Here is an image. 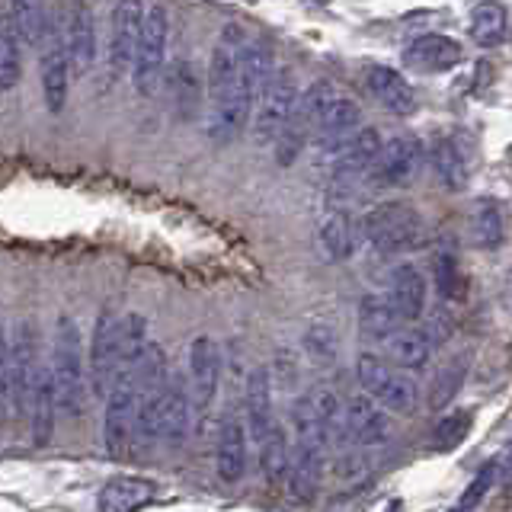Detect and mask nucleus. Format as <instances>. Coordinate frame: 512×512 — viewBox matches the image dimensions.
<instances>
[{
    "label": "nucleus",
    "mask_w": 512,
    "mask_h": 512,
    "mask_svg": "<svg viewBox=\"0 0 512 512\" xmlns=\"http://www.w3.org/2000/svg\"><path fill=\"white\" fill-rule=\"evenodd\" d=\"M39 74H42V93L48 112H61L68 103V80H71V61L64 55V45L58 36L45 32L42 39V58H39Z\"/></svg>",
    "instance_id": "obj_19"
},
{
    "label": "nucleus",
    "mask_w": 512,
    "mask_h": 512,
    "mask_svg": "<svg viewBox=\"0 0 512 512\" xmlns=\"http://www.w3.org/2000/svg\"><path fill=\"white\" fill-rule=\"evenodd\" d=\"M20 36L10 23L7 10L0 13V90H13L20 84L23 74V58H20Z\"/></svg>",
    "instance_id": "obj_32"
},
{
    "label": "nucleus",
    "mask_w": 512,
    "mask_h": 512,
    "mask_svg": "<svg viewBox=\"0 0 512 512\" xmlns=\"http://www.w3.org/2000/svg\"><path fill=\"white\" fill-rule=\"evenodd\" d=\"M359 324H362V330L368 336H375V340H378V336H384L388 330L400 327L404 320H400V314L394 311L388 292H384V295H368L359 304Z\"/></svg>",
    "instance_id": "obj_34"
},
{
    "label": "nucleus",
    "mask_w": 512,
    "mask_h": 512,
    "mask_svg": "<svg viewBox=\"0 0 512 512\" xmlns=\"http://www.w3.org/2000/svg\"><path fill=\"white\" fill-rule=\"evenodd\" d=\"M122 317L103 311L96 317V330H93V340H90V388L96 397H106L109 384L116 381L119 368H122Z\"/></svg>",
    "instance_id": "obj_13"
},
{
    "label": "nucleus",
    "mask_w": 512,
    "mask_h": 512,
    "mask_svg": "<svg viewBox=\"0 0 512 512\" xmlns=\"http://www.w3.org/2000/svg\"><path fill=\"white\" fill-rule=\"evenodd\" d=\"M464 381V362L461 359H455L452 365H445L442 372H439V378H436V388H432V394H429V407H445L448 400L455 397V391H458V384Z\"/></svg>",
    "instance_id": "obj_37"
},
{
    "label": "nucleus",
    "mask_w": 512,
    "mask_h": 512,
    "mask_svg": "<svg viewBox=\"0 0 512 512\" xmlns=\"http://www.w3.org/2000/svg\"><path fill=\"white\" fill-rule=\"evenodd\" d=\"M471 429H474V413L471 410L445 413L442 420L436 423V429H432V448H436V452H452V448H458L464 439L471 436Z\"/></svg>",
    "instance_id": "obj_35"
},
{
    "label": "nucleus",
    "mask_w": 512,
    "mask_h": 512,
    "mask_svg": "<svg viewBox=\"0 0 512 512\" xmlns=\"http://www.w3.org/2000/svg\"><path fill=\"white\" fill-rule=\"evenodd\" d=\"M215 471L224 484H237L247 471V426L240 420H224V426H221Z\"/></svg>",
    "instance_id": "obj_25"
},
{
    "label": "nucleus",
    "mask_w": 512,
    "mask_h": 512,
    "mask_svg": "<svg viewBox=\"0 0 512 512\" xmlns=\"http://www.w3.org/2000/svg\"><path fill=\"white\" fill-rule=\"evenodd\" d=\"M400 61L413 74H445L464 61V48L452 36H420L404 48Z\"/></svg>",
    "instance_id": "obj_17"
},
{
    "label": "nucleus",
    "mask_w": 512,
    "mask_h": 512,
    "mask_svg": "<svg viewBox=\"0 0 512 512\" xmlns=\"http://www.w3.org/2000/svg\"><path fill=\"white\" fill-rule=\"evenodd\" d=\"M356 125H362V112L356 100H349L343 93H333L327 106L320 109L314 128H320V135H336V132H349V128H356Z\"/></svg>",
    "instance_id": "obj_33"
},
{
    "label": "nucleus",
    "mask_w": 512,
    "mask_h": 512,
    "mask_svg": "<svg viewBox=\"0 0 512 512\" xmlns=\"http://www.w3.org/2000/svg\"><path fill=\"white\" fill-rule=\"evenodd\" d=\"M141 23H144L141 0H119L116 10H112V32H109V64L116 74L132 68Z\"/></svg>",
    "instance_id": "obj_18"
},
{
    "label": "nucleus",
    "mask_w": 512,
    "mask_h": 512,
    "mask_svg": "<svg viewBox=\"0 0 512 512\" xmlns=\"http://www.w3.org/2000/svg\"><path fill=\"white\" fill-rule=\"evenodd\" d=\"M192 420H196V416H192L186 381L180 375H167L157 388L138 394L132 439L141 445H151V442L180 445L189 439Z\"/></svg>",
    "instance_id": "obj_1"
},
{
    "label": "nucleus",
    "mask_w": 512,
    "mask_h": 512,
    "mask_svg": "<svg viewBox=\"0 0 512 512\" xmlns=\"http://www.w3.org/2000/svg\"><path fill=\"white\" fill-rule=\"evenodd\" d=\"M317 244H320V253L327 256L330 263H343L349 260L352 253H356V244H359V228H356V221L349 218V212H333L320 221V228H317Z\"/></svg>",
    "instance_id": "obj_26"
},
{
    "label": "nucleus",
    "mask_w": 512,
    "mask_h": 512,
    "mask_svg": "<svg viewBox=\"0 0 512 512\" xmlns=\"http://www.w3.org/2000/svg\"><path fill=\"white\" fill-rule=\"evenodd\" d=\"M496 477H500V464H496V461H487L484 468H480V474L471 480V487L464 490V496L458 500V506H461V509H474V506H477V503L484 500V496L493 490Z\"/></svg>",
    "instance_id": "obj_38"
},
{
    "label": "nucleus",
    "mask_w": 512,
    "mask_h": 512,
    "mask_svg": "<svg viewBox=\"0 0 512 512\" xmlns=\"http://www.w3.org/2000/svg\"><path fill=\"white\" fill-rule=\"evenodd\" d=\"M365 87L375 96V103L384 106L394 116H413L416 112V93L407 84V77L388 68V64H372L365 71Z\"/></svg>",
    "instance_id": "obj_22"
},
{
    "label": "nucleus",
    "mask_w": 512,
    "mask_h": 512,
    "mask_svg": "<svg viewBox=\"0 0 512 512\" xmlns=\"http://www.w3.org/2000/svg\"><path fill=\"white\" fill-rule=\"evenodd\" d=\"M58 39H61L64 55H68L74 71L87 74L96 64V20L87 4L74 0V4L64 10V23H61Z\"/></svg>",
    "instance_id": "obj_15"
},
{
    "label": "nucleus",
    "mask_w": 512,
    "mask_h": 512,
    "mask_svg": "<svg viewBox=\"0 0 512 512\" xmlns=\"http://www.w3.org/2000/svg\"><path fill=\"white\" fill-rule=\"evenodd\" d=\"M39 372V349H36V333L20 320L13 327L10 336V352H7V378H4V400L10 407L13 420H23L26 416V400H29V388L32 378Z\"/></svg>",
    "instance_id": "obj_8"
},
{
    "label": "nucleus",
    "mask_w": 512,
    "mask_h": 512,
    "mask_svg": "<svg viewBox=\"0 0 512 512\" xmlns=\"http://www.w3.org/2000/svg\"><path fill=\"white\" fill-rule=\"evenodd\" d=\"M468 32L471 39L480 48H500L509 36V13L503 4L496 0H484L471 10V20H468Z\"/></svg>",
    "instance_id": "obj_27"
},
{
    "label": "nucleus",
    "mask_w": 512,
    "mask_h": 512,
    "mask_svg": "<svg viewBox=\"0 0 512 512\" xmlns=\"http://www.w3.org/2000/svg\"><path fill=\"white\" fill-rule=\"evenodd\" d=\"M378 343H381V359H388L397 368H407V372H420V368H426L432 359L429 336L416 327H407V324H400L384 336H378Z\"/></svg>",
    "instance_id": "obj_20"
},
{
    "label": "nucleus",
    "mask_w": 512,
    "mask_h": 512,
    "mask_svg": "<svg viewBox=\"0 0 512 512\" xmlns=\"http://www.w3.org/2000/svg\"><path fill=\"white\" fill-rule=\"evenodd\" d=\"M218 384H221V349L212 336H196L189 343V384H186L196 420H202L212 410Z\"/></svg>",
    "instance_id": "obj_12"
},
{
    "label": "nucleus",
    "mask_w": 512,
    "mask_h": 512,
    "mask_svg": "<svg viewBox=\"0 0 512 512\" xmlns=\"http://www.w3.org/2000/svg\"><path fill=\"white\" fill-rule=\"evenodd\" d=\"M247 420H250L253 439H260L269 429V423L276 420V416H272V381L266 368H256L247 381Z\"/></svg>",
    "instance_id": "obj_28"
},
{
    "label": "nucleus",
    "mask_w": 512,
    "mask_h": 512,
    "mask_svg": "<svg viewBox=\"0 0 512 512\" xmlns=\"http://www.w3.org/2000/svg\"><path fill=\"white\" fill-rule=\"evenodd\" d=\"M7 352H10V330L0 314V404H4V378H7Z\"/></svg>",
    "instance_id": "obj_39"
},
{
    "label": "nucleus",
    "mask_w": 512,
    "mask_h": 512,
    "mask_svg": "<svg viewBox=\"0 0 512 512\" xmlns=\"http://www.w3.org/2000/svg\"><path fill=\"white\" fill-rule=\"evenodd\" d=\"M157 500V484L138 474H116L100 487L96 506L103 512H135Z\"/></svg>",
    "instance_id": "obj_21"
},
{
    "label": "nucleus",
    "mask_w": 512,
    "mask_h": 512,
    "mask_svg": "<svg viewBox=\"0 0 512 512\" xmlns=\"http://www.w3.org/2000/svg\"><path fill=\"white\" fill-rule=\"evenodd\" d=\"M298 100V84L292 71H269V77L256 90L253 112H250V125H253V138L260 144H272L279 138L282 125L288 122Z\"/></svg>",
    "instance_id": "obj_6"
},
{
    "label": "nucleus",
    "mask_w": 512,
    "mask_h": 512,
    "mask_svg": "<svg viewBox=\"0 0 512 512\" xmlns=\"http://www.w3.org/2000/svg\"><path fill=\"white\" fill-rule=\"evenodd\" d=\"M356 378L362 384V391L372 397L381 410L407 413L420 404V384H416V378L407 368H397L381 356H359Z\"/></svg>",
    "instance_id": "obj_4"
},
{
    "label": "nucleus",
    "mask_w": 512,
    "mask_h": 512,
    "mask_svg": "<svg viewBox=\"0 0 512 512\" xmlns=\"http://www.w3.org/2000/svg\"><path fill=\"white\" fill-rule=\"evenodd\" d=\"M256 445H260V464H263L266 480L269 484H279V480L285 477V468H288V455H292V442H288L285 429L272 420L269 429L256 439Z\"/></svg>",
    "instance_id": "obj_29"
},
{
    "label": "nucleus",
    "mask_w": 512,
    "mask_h": 512,
    "mask_svg": "<svg viewBox=\"0 0 512 512\" xmlns=\"http://www.w3.org/2000/svg\"><path fill=\"white\" fill-rule=\"evenodd\" d=\"M26 416H29L32 442L39 448L52 442V436H55V391H52V375H48V368H42V365H39L36 378H32Z\"/></svg>",
    "instance_id": "obj_24"
},
{
    "label": "nucleus",
    "mask_w": 512,
    "mask_h": 512,
    "mask_svg": "<svg viewBox=\"0 0 512 512\" xmlns=\"http://www.w3.org/2000/svg\"><path fill=\"white\" fill-rule=\"evenodd\" d=\"M7 16L16 29V36L20 42H29V45H39L48 32V23H45V7L42 0H7Z\"/></svg>",
    "instance_id": "obj_31"
},
{
    "label": "nucleus",
    "mask_w": 512,
    "mask_h": 512,
    "mask_svg": "<svg viewBox=\"0 0 512 512\" xmlns=\"http://www.w3.org/2000/svg\"><path fill=\"white\" fill-rule=\"evenodd\" d=\"M391 420L372 397H352L346 407H340L336 413V432L333 439L340 436L343 442H352L359 448H372V445H384L391 442Z\"/></svg>",
    "instance_id": "obj_11"
},
{
    "label": "nucleus",
    "mask_w": 512,
    "mask_h": 512,
    "mask_svg": "<svg viewBox=\"0 0 512 512\" xmlns=\"http://www.w3.org/2000/svg\"><path fill=\"white\" fill-rule=\"evenodd\" d=\"M167 45H170V16L164 7L154 4L151 10H144L135 58H132V68H128L141 96H151L160 84V77H164Z\"/></svg>",
    "instance_id": "obj_5"
},
{
    "label": "nucleus",
    "mask_w": 512,
    "mask_h": 512,
    "mask_svg": "<svg viewBox=\"0 0 512 512\" xmlns=\"http://www.w3.org/2000/svg\"><path fill=\"white\" fill-rule=\"evenodd\" d=\"M138 404V384L128 375V368H119L116 381L106 391V413H103V445L109 455H122L132 445V420Z\"/></svg>",
    "instance_id": "obj_10"
},
{
    "label": "nucleus",
    "mask_w": 512,
    "mask_h": 512,
    "mask_svg": "<svg viewBox=\"0 0 512 512\" xmlns=\"http://www.w3.org/2000/svg\"><path fill=\"white\" fill-rule=\"evenodd\" d=\"M503 237H506L503 208L490 199H480L471 212V244L480 250H493L503 244Z\"/></svg>",
    "instance_id": "obj_30"
},
{
    "label": "nucleus",
    "mask_w": 512,
    "mask_h": 512,
    "mask_svg": "<svg viewBox=\"0 0 512 512\" xmlns=\"http://www.w3.org/2000/svg\"><path fill=\"white\" fill-rule=\"evenodd\" d=\"M52 391H55V410L77 420L87 407V375H84V356H80V327L71 314H61L55 324V349H52Z\"/></svg>",
    "instance_id": "obj_2"
},
{
    "label": "nucleus",
    "mask_w": 512,
    "mask_h": 512,
    "mask_svg": "<svg viewBox=\"0 0 512 512\" xmlns=\"http://www.w3.org/2000/svg\"><path fill=\"white\" fill-rule=\"evenodd\" d=\"M356 228L384 256L410 253L426 244V221L420 208L410 202H381L362 215Z\"/></svg>",
    "instance_id": "obj_3"
},
{
    "label": "nucleus",
    "mask_w": 512,
    "mask_h": 512,
    "mask_svg": "<svg viewBox=\"0 0 512 512\" xmlns=\"http://www.w3.org/2000/svg\"><path fill=\"white\" fill-rule=\"evenodd\" d=\"M381 148V135L375 128H349V132L324 135L320 141V160L333 170V180H359L362 173H368L372 160Z\"/></svg>",
    "instance_id": "obj_7"
},
{
    "label": "nucleus",
    "mask_w": 512,
    "mask_h": 512,
    "mask_svg": "<svg viewBox=\"0 0 512 512\" xmlns=\"http://www.w3.org/2000/svg\"><path fill=\"white\" fill-rule=\"evenodd\" d=\"M426 160L432 164V170H436L442 186L461 189L471 180V170H474V144L461 128H445V132H436V138H432Z\"/></svg>",
    "instance_id": "obj_14"
},
{
    "label": "nucleus",
    "mask_w": 512,
    "mask_h": 512,
    "mask_svg": "<svg viewBox=\"0 0 512 512\" xmlns=\"http://www.w3.org/2000/svg\"><path fill=\"white\" fill-rule=\"evenodd\" d=\"M432 276H436V288H439V298L445 301H461L464 298V276H461V266L452 253H439L436 263H432Z\"/></svg>",
    "instance_id": "obj_36"
},
{
    "label": "nucleus",
    "mask_w": 512,
    "mask_h": 512,
    "mask_svg": "<svg viewBox=\"0 0 512 512\" xmlns=\"http://www.w3.org/2000/svg\"><path fill=\"white\" fill-rule=\"evenodd\" d=\"M388 298H391L394 311L400 314V320H404V324H413V320H420L426 314V301H429L426 276L416 266H397L391 272Z\"/></svg>",
    "instance_id": "obj_23"
},
{
    "label": "nucleus",
    "mask_w": 512,
    "mask_h": 512,
    "mask_svg": "<svg viewBox=\"0 0 512 512\" xmlns=\"http://www.w3.org/2000/svg\"><path fill=\"white\" fill-rule=\"evenodd\" d=\"M426 164V144L416 135H394L381 141V148L368 167V176L378 186H410Z\"/></svg>",
    "instance_id": "obj_9"
},
{
    "label": "nucleus",
    "mask_w": 512,
    "mask_h": 512,
    "mask_svg": "<svg viewBox=\"0 0 512 512\" xmlns=\"http://www.w3.org/2000/svg\"><path fill=\"white\" fill-rule=\"evenodd\" d=\"M324 445L317 442H298L292 445V455H288V468H285V484H288V496L298 503H311L320 480H324Z\"/></svg>",
    "instance_id": "obj_16"
}]
</instances>
